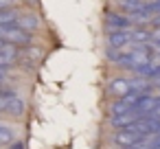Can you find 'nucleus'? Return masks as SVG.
Listing matches in <instances>:
<instances>
[{
	"label": "nucleus",
	"instance_id": "10",
	"mask_svg": "<svg viewBox=\"0 0 160 149\" xmlns=\"http://www.w3.org/2000/svg\"><path fill=\"white\" fill-rule=\"evenodd\" d=\"M11 149H24V147H22V142H16V145H13Z\"/></svg>",
	"mask_w": 160,
	"mask_h": 149
},
{
	"label": "nucleus",
	"instance_id": "6",
	"mask_svg": "<svg viewBox=\"0 0 160 149\" xmlns=\"http://www.w3.org/2000/svg\"><path fill=\"white\" fill-rule=\"evenodd\" d=\"M5 110H9V112H13V114H20V112L24 110V105H22L20 99H13V97H11V99L7 101V107H5Z\"/></svg>",
	"mask_w": 160,
	"mask_h": 149
},
{
	"label": "nucleus",
	"instance_id": "9",
	"mask_svg": "<svg viewBox=\"0 0 160 149\" xmlns=\"http://www.w3.org/2000/svg\"><path fill=\"white\" fill-rule=\"evenodd\" d=\"M0 51H9V53H13V51H11V46H7L2 40H0Z\"/></svg>",
	"mask_w": 160,
	"mask_h": 149
},
{
	"label": "nucleus",
	"instance_id": "2",
	"mask_svg": "<svg viewBox=\"0 0 160 149\" xmlns=\"http://www.w3.org/2000/svg\"><path fill=\"white\" fill-rule=\"evenodd\" d=\"M147 136H142L140 132H136V129H132V127H127V129H118L116 134H114V142L118 145V147H123V149H127V147H134V145H138L140 140H145Z\"/></svg>",
	"mask_w": 160,
	"mask_h": 149
},
{
	"label": "nucleus",
	"instance_id": "1",
	"mask_svg": "<svg viewBox=\"0 0 160 149\" xmlns=\"http://www.w3.org/2000/svg\"><path fill=\"white\" fill-rule=\"evenodd\" d=\"M0 40L7 46H24L31 42V33L18 29L13 24H7V27H0Z\"/></svg>",
	"mask_w": 160,
	"mask_h": 149
},
{
	"label": "nucleus",
	"instance_id": "7",
	"mask_svg": "<svg viewBox=\"0 0 160 149\" xmlns=\"http://www.w3.org/2000/svg\"><path fill=\"white\" fill-rule=\"evenodd\" d=\"M16 18H18V13H13V11H0V27H7V24H13L16 22Z\"/></svg>",
	"mask_w": 160,
	"mask_h": 149
},
{
	"label": "nucleus",
	"instance_id": "8",
	"mask_svg": "<svg viewBox=\"0 0 160 149\" xmlns=\"http://www.w3.org/2000/svg\"><path fill=\"white\" fill-rule=\"evenodd\" d=\"M11 140V132L5 129V127H0V142H9Z\"/></svg>",
	"mask_w": 160,
	"mask_h": 149
},
{
	"label": "nucleus",
	"instance_id": "3",
	"mask_svg": "<svg viewBox=\"0 0 160 149\" xmlns=\"http://www.w3.org/2000/svg\"><path fill=\"white\" fill-rule=\"evenodd\" d=\"M108 42L114 51H118V48H123L132 42V31H112L108 35Z\"/></svg>",
	"mask_w": 160,
	"mask_h": 149
},
{
	"label": "nucleus",
	"instance_id": "4",
	"mask_svg": "<svg viewBox=\"0 0 160 149\" xmlns=\"http://www.w3.org/2000/svg\"><path fill=\"white\" fill-rule=\"evenodd\" d=\"M110 94H114V97H127V94H132V90H134V86H132V81H127V79H114V81H110Z\"/></svg>",
	"mask_w": 160,
	"mask_h": 149
},
{
	"label": "nucleus",
	"instance_id": "5",
	"mask_svg": "<svg viewBox=\"0 0 160 149\" xmlns=\"http://www.w3.org/2000/svg\"><path fill=\"white\" fill-rule=\"evenodd\" d=\"M108 24H110L114 31H129V27H132V18H127V16H118V13H110V16H108Z\"/></svg>",
	"mask_w": 160,
	"mask_h": 149
}]
</instances>
